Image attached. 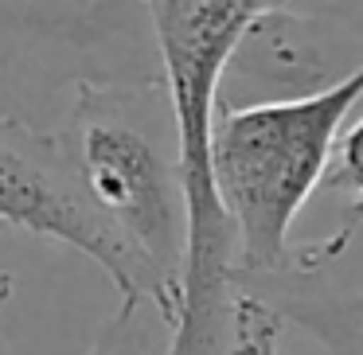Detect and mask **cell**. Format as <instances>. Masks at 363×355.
<instances>
[{
  "label": "cell",
  "instance_id": "obj_1",
  "mask_svg": "<svg viewBox=\"0 0 363 355\" xmlns=\"http://www.w3.org/2000/svg\"><path fill=\"white\" fill-rule=\"evenodd\" d=\"M59 133L90 207L184 300L191 222L180 125L164 79L82 82Z\"/></svg>",
  "mask_w": 363,
  "mask_h": 355
},
{
  "label": "cell",
  "instance_id": "obj_2",
  "mask_svg": "<svg viewBox=\"0 0 363 355\" xmlns=\"http://www.w3.org/2000/svg\"><path fill=\"white\" fill-rule=\"evenodd\" d=\"M363 102V67L308 98L223 106L211 121V180L235 230V277L285 266L293 222L324 188L347 113Z\"/></svg>",
  "mask_w": 363,
  "mask_h": 355
},
{
  "label": "cell",
  "instance_id": "obj_3",
  "mask_svg": "<svg viewBox=\"0 0 363 355\" xmlns=\"http://www.w3.org/2000/svg\"><path fill=\"white\" fill-rule=\"evenodd\" d=\"M0 227L90 258L121 300H149L176 324L184 300L90 207L59 129L0 113Z\"/></svg>",
  "mask_w": 363,
  "mask_h": 355
},
{
  "label": "cell",
  "instance_id": "obj_4",
  "mask_svg": "<svg viewBox=\"0 0 363 355\" xmlns=\"http://www.w3.org/2000/svg\"><path fill=\"white\" fill-rule=\"evenodd\" d=\"M363 67V20L301 0L262 12L242 35L219 86L223 106L308 98Z\"/></svg>",
  "mask_w": 363,
  "mask_h": 355
},
{
  "label": "cell",
  "instance_id": "obj_5",
  "mask_svg": "<svg viewBox=\"0 0 363 355\" xmlns=\"http://www.w3.org/2000/svg\"><path fill=\"white\" fill-rule=\"evenodd\" d=\"M347 250L297 242L281 269L235 277V285L305 332L324 355H363V266H347Z\"/></svg>",
  "mask_w": 363,
  "mask_h": 355
},
{
  "label": "cell",
  "instance_id": "obj_6",
  "mask_svg": "<svg viewBox=\"0 0 363 355\" xmlns=\"http://www.w3.org/2000/svg\"><path fill=\"white\" fill-rule=\"evenodd\" d=\"M235 269L223 261H196L184 274V305L168 355H230L235 344Z\"/></svg>",
  "mask_w": 363,
  "mask_h": 355
},
{
  "label": "cell",
  "instance_id": "obj_7",
  "mask_svg": "<svg viewBox=\"0 0 363 355\" xmlns=\"http://www.w3.org/2000/svg\"><path fill=\"white\" fill-rule=\"evenodd\" d=\"M176 324L149 300H121L110 320L98 324L86 355H168Z\"/></svg>",
  "mask_w": 363,
  "mask_h": 355
},
{
  "label": "cell",
  "instance_id": "obj_8",
  "mask_svg": "<svg viewBox=\"0 0 363 355\" xmlns=\"http://www.w3.org/2000/svg\"><path fill=\"white\" fill-rule=\"evenodd\" d=\"M320 191L352 196V211H347L344 227H340L336 235L347 238V242H355V235H359V227H363V113L344 129V137H340V145H336V160H332Z\"/></svg>",
  "mask_w": 363,
  "mask_h": 355
},
{
  "label": "cell",
  "instance_id": "obj_9",
  "mask_svg": "<svg viewBox=\"0 0 363 355\" xmlns=\"http://www.w3.org/2000/svg\"><path fill=\"white\" fill-rule=\"evenodd\" d=\"M230 355H281V320L242 289H238V300H235Z\"/></svg>",
  "mask_w": 363,
  "mask_h": 355
},
{
  "label": "cell",
  "instance_id": "obj_10",
  "mask_svg": "<svg viewBox=\"0 0 363 355\" xmlns=\"http://www.w3.org/2000/svg\"><path fill=\"white\" fill-rule=\"evenodd\" d=\"M9 300H12V274L0 266V308L9 305Z\"/></svg>",
  "mask_w": 363,
  "mask_h": 355
},
{
  "label": "cell",
  "instance_id": "obj_11",
  "mask_svg": "<svg viewBox=\"0 0 363 355\" xmlns=\"http://www.w3.org/2000/svg\"><path fill=\"white\" fill-rule=\"evenodd\" d=\"M71 4H110V0H71Z\"/></svg>",
  "mask_w": 363,
  "mask_h": 355
}]
</instances>
